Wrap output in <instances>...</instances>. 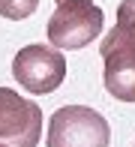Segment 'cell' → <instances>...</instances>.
Listing matches in <instances>:
<instances>
[{
  "instance_id": "6da1fadb",
  "label": "cell",
  "mask_w": 135,
  "mask_h": 147,
  "mask_svg": "<svg viewBox=\"0 0 135 147\" xmlns=\"http://www.w3.org/2000/svg\"><path fill=\"white\" fill-rule=\"evenodd\" d=\"M105 90L120 102H135V0L117 6V24L102 36Z\"/></svg>"
},
{
  "instance_id": "7a4b0ae2",
  "label": "cell",
  "mask_w": 135,
  "mask_h": 147,
  "mask_svg": "<svg viewBox=\"0 0 135 147\" xmlns=\"http://www.w3.org/2000/svg\"><path fill=\"white\" fill-rule=\"evenodd\" d=\"M105 30V15L93 0H63L51 12L45 33L48 42L60 51H75L90 45Z\"/></svg>"
},
{
  "instance_id": "3957f363",
  "label": "cell",
  "mask_w": 135,
  "mask_h": 147,
  "mask_svg": "<svg viewBox=\"0 0 135 147\" xmlns=\"http://www.w3.org/2000/svg\"><path fill=\"white\" fill-rule=\"evenodd\" d=\"M111 126L96 108L63 105L51 114L48 147H108Z\"/></svg>"
},
{
  "instance_id": "277c9868",
  "label": "cell",
  "mask_w": 135,
  "mask_h": 147,
  "mask_svg": "<svg viewBox=\"0 0 135 147\" xmlns=\"http://www.w3.org/2000/svg\"><path fill=\"white\" fill-rule=\"evenodd\" d=\"M12 75L27 93L45 96L63 84L66 57L54 45H24L12 60Z\"/></svg>"
},
{
  "instance_id": "5b68a950",
  "label": "cell",
  "mask_w": 135,
  "mask_h": 147,
  "mask_svg": "<svg viewBox=\"0 0 135 147\" xmlns=\"http://www.w3.org/2000/svg\"><path fill=\"white\" fill-rule=\"evenodd\" d=\"M42 135V108L21 93L0 87V144L36 147Z\"/></svg>"
},
{
  "instance_id": "8992f818",
  "label": "cell",
  "mask_w": 135,
  "mask_h": 147,
  "mask_svg": "<svg viewBox=\"0 0 135 147\" xmlns=\"http://www.w3.org/2000/svg\"><path fill=\"white\" fill-rule=\"evenodd\" d=\"M39 6V0H0V18L6 21H24L27 15H33Z\"/></svg>"
},
{
  "instance_id": "52a82bcc",
  "label": "cell",
  "mask_w": 135,
  "mask_h": 147,
  "mask_svg": "<svg viewBox=\"0 0 135 147\" xmlns=\"http://www.w3.org/2000/svg\"><path fill=\"white\" fill-rule=\"evenodd\" d=\"M54 3H63V0H54Z\"/></svg>"
},
{
  "instance_id": "ba28073f",
  "label": "cell",
  "mask_w": 135,
  "mask_h": 147,
  "mask_svg": "<svg viewBox=\"0 0 135 147\" xmlns=\"http://www.w3.org/2000/svg\"><path fill=\"white\" fill-rule=\"evenodd\" d=\"M0 147H9V144H0Z\"/></svg>"
}]
</instances>
